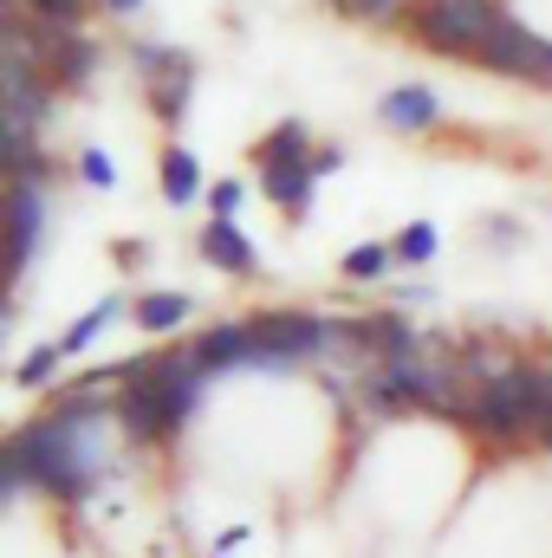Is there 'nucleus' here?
I'll use <instances>...</instances> for the list:
<instances>
[{"label":"nucleus","mask_w":552,"mask_h":558,"mask_svg":"<svg viewBox=\"0 0 552 558\" xmlns=\"http://www.w3.org/2000/svg\"><path fill=\"white\" fill-rule=\"evenodd\" d=\"M248 338H254V364L286 371V364H299V357H319V351L332 344V325H319L312 312H261V318L248 325Z\"/></svg>","instance_id":"obj_4"},{"label":"nucleus","mask_w":552,"mask_h":558,"mask_svg":"<svg viewBox=\"0 0 552 558\" xmlns=\"http://www.w3.org/2000/svg\"><path fill=\"white\" fill-rule=\"evenodd\" d=\"M202 390H208V371L195 364V351H163V357L124 364V390H118L111 410L137 441H169L182 422L195 416Z\"/></svg>","instance_id":"obj_2"},{"label":"nucleus","mask_w":552,"mask_h":558,"mask_svg":"<svg viewBox=\"0 0 552 558\" xmlns=\"http://www.w3.org/2000/svg\"><path fill=\"white\" fill-rule=\"evenodd\" d=\"M254 162H261V169H267V162H305V131H299V124H279L274 137L254 143Z\"/></svg>","instance_id":"obj_14"},{"label":"nucleus","mask_w":552,"mask_h":558,"mask_svg":"<svg viewBox=\"0 0 552 558\" xmlns=\"http://www.w3.org/2000/svg\"><path fill=\"white\" fill-rule=\"evenodd\" d=\"M202 260L221 267V274H254V247H248V234L235 221H208L202 228Z\"/></svg>","instance_id":"obj_10"},{"label":"nucleus","mask_w":552,"mask_h":558,"mask_svg":"<svg viewBox=\"0 0 552 558\" xmlns=\"http://www.w3.org/2000/svg\"><path fill=\"white\" fill-rule=\"evenodd\" d=\"M501 20L507 13L488 7V0H422L416 7V39L448 52V59H481V46L494 39Z\"/></svg>","instance_id":"obj_3"},{"label":"nucleus","mask_w":552,"mask_h":558,"mask_svg":"<svg viewBox=\"0 0 552 558\" xmlns=\"http://www.w3.org/2000/svg\"><path fill=\"white\" fill-rule=\"evenodd\" d=\"M7 208H13V274H26V260H33V247H39L46 202H39V189H33V182H13Z\"/></svg>","instance_id":"obj_6"},{"label":"nucleus","mask_w":552,"mask_h":558,"mask_svg":"<svg viewBox=\"0 0 552 558\" xmlns=\"http://www.w3.org/2000/svg\"><path fill=\"white\" fill-rule=\"evenodd\" d=\"M59 357H65V344H39V351H26V364H20V390L52 384V377H59Z\"/></svg>","instance_id":"obj_16"},{"label":"nucleus","mask_w":552,"mask_h":558,"mask_svg":"<svg viewBox=\"0 0 552 558\" xmlns=\"http://www.w3.org/2000/svg\"><path fill=\"white\" fill-rule=\"evenodd\" d=\"M131 312H137V325H143V331H176V325H182V318H189L195 305H189L182 292H143L137 305H131Z\"/></svg>","instance_id":"obj_11"},{"label":"nucleus","mask_w":552,"mask_h":558,"mask_svg":"<svg viewBox=\"0 0 552 558\" xmlns=\"http://www.w3.org/2000/svg\"><path fill=\"white\" fill-rule=\"evenodd\" d=\"M332 7H345L351 20H397L410 0H332Z\"/></svg>","instance_id":"obj_20"},{"label":"nucleus","mask_w":552,"mask_h":558,"mask_svg":"<svg viewBox=\"0 0 552 558\" xmlns=\"http://www.w3.org/2000/svg\"><path fill=\"white\" fill-rule=\"evenodd\" d=\"M429 254H435V228H429V221H410V228L397 234V260H410V267H422Z\"/></svg>","instance_id":"obj_18"},{"label":"nucleus","mask_w":552,"mask_h":558,"mask_svg":"<svg viewBox=\"0 0 552 558\" xmlns=\"http://www.w3.org/2000/svg\"><path fill=\"white\" fill-rule=\"evenodd\" d=\"M391 260H397V247H377V241H364V247H351V254H345V279H377Z\"/></svg>","instance_id":"obj_17"},{"label":"nucleus","mask_w":552,"mask_h":558,"mask_svg":"<svg viewBox=\"0 0 552 558\" xmlns=\"http://www.w3.org/2000/svg\"><path fill=\"white\" fill-rule=\"evenodd\" d=\"M79 175H85L92 189H111V182H118V162H111L105 149H85V156H79Z\"/></svg>","instance_id":"obj_19"},{"label":"nucleus","mask_w":552,"mask_h":558,"mask_svg":"<svg viewBox=\"0 0 552 558\" xmlns=\"http://www.w3.org/2000/svg\"><path fill=\"white\" fill-rule=\"evenodd\" d=\"M105 7H111V13H137L143 0H105Z\"/></svg>","instance_id":"obj_23"},{"label":"nucleus","mask_w":552,"mask_h":558,"mask_svg":"<svg viewBox=\"0 0 552 558\" xmlns=\"http://www.w3.org/2000/svg\"><path fill=\"white\" fill-rule=\"evenodd\" d=\"M195 351V364L215 377V371H235V364H254V338H248V325H215L208 338H195L189 344Z\"/></svg>","instance_id":"obj_7"},{"label":"nucleus","mask_w":552,"mask_h":558,"mask_svg":"<svg viewBox=\"0 0 552 558\" xmlns=\"http://www.w3.org/2000/svg\"><path fill=\"white\" fill-rule=\"evenodd\" d=\"M208 208H215V221H235V208H241V182H215V189H208Z\"/></svg>","instance_id":"obj_21"},{"label":"nucleus","mask_w":552,"mask_h":558,"mask_svg":"<svg viewBox=\"0 0 552 558\" xmlns=\"http://www.w3.org/2000/svg\"><path fill=\"white\" fill-rule=\"evenodd\" d=\"M118 312H124V299H98V305H92V312H85V318H79V325L59 338V344H65V351H85V344H92V338H98V331L118 318Z\"/></svg>","instance_id":"obj_15"},{"label":"nucleus","mask_w":552,"mask_h":558,"mask_svg":"<svg viewBox=\"0 0 552 558\" xmlns=\"http://www.w3.org/2000/svg\"><path fill=\"white\" fill-rule=\"evenodd\" d=\"M377 118H384L391 131H429V124L442 118V105H435L429 85H397V92L377 105Z\"/></svg>","instance_id":"obj_9"},{"label":"nucleus","mask_w":552,"mask_h":558,"mask_svg":"<svg viewBox=\"0 0 552 558\" xmlns=\"http://www.w3.org/2000/svg\"><path fill=\"white\" fill-rule=\"evenodd\" d=\"M312 175H319V169H312V156H305V162H267V169H261V189L274 195L292 221H299V215H305V202H312Z\"/></svg>","instance_id":"obj_8"},{"label":"nucleus","mask_w":552,"mask_h":558,"mask_svg":"<svg viewBox=\"0 0 552 558\" xmlns=\"http://www.w3.org/2000/svg\"><path fill=\"white\" fill-rule=\"evenodd\" d=\"M195 189H202L195 156H189V149H163V195L182 208V202H195Z\"/></svg>","instance_id":"obj_12"},{"label":"nucleus","mask_w":552,"mask_h":558,"mask_svg":"<svg viewBox=\"0 0 552 558\" xmlns=\"http://www.w3.org/2000/svg\"><path fill=\"white\" fill-rule=\"evenodd\" d=\"M105 403L98 397H72L33 428H20L7 441V494H59V500H85V487L105 468Z\"/></svg>","instance_id":"obj_1"},{"label":"nucleus","mask_w":552,"mask_h":558,"mask_svg":"<svg viewBox=\"0 0 552 558\" xmlns=\"http://www.w3.org/2000/svg\"><path fill=\"white\" fill-rule=\"evenodd\" d=\"M33 13H39V20H65V26H72V20L85 13V0H33Z\"/></svg>","instance_id":"obj_22"},{"label":"nucleus","mask_w":552,"mask_h":558,"mask_svg":"<svg viewBox=\"0 0 552 558\" xmlns=\"http://www.w3.org/2000/svg\"><path fill=\"white\" fill-rule=\"evenodd\" d=\"M475 65H488V72H507V78H547L552 65V46L540 33H527L520 20H501L494 26V39L481 46V59Z\"/></svg>","instance_id":"obj_5"},{"label":"nucleus","mask_w":552,"mask_h":558,"mask_svg":"<svg viewBox=\"0 0 552 558\" xmlns=\"http://www.w3.org/2000/svg\"><path fill=\"white\" fill-rule=\"evenodd\" d=\"M46 72H52L59 85H79V78L92 72V46H85V39H52V46H46Z\"/></svg>","instance_id":"obj_13"}]
</instances>
